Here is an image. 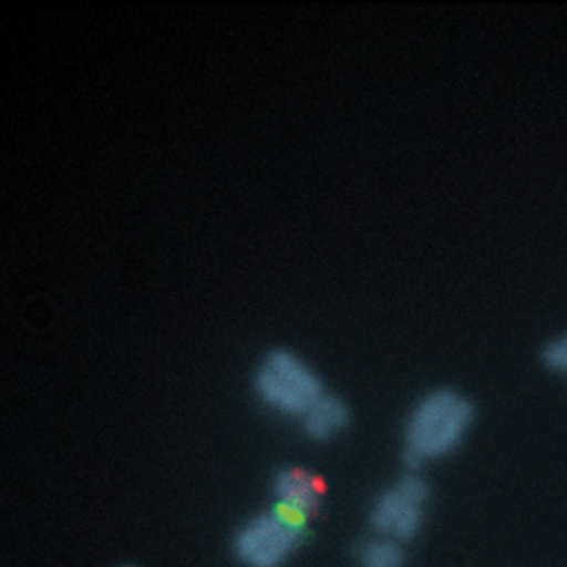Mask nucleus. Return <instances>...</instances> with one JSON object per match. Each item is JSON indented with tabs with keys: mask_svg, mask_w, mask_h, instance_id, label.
<instances>
[{
	"mask_svg": "<svg viewBox=\"0 0 567 567\" xmlns=\"http://www.w3.org/2000/svg\"><path fill=\"white\" fill-rule=\"evenodd\" d=\"M477 409L454 389H434L422 395L404 422L402 456L422 467L456 452L475 424Z\"/></svg>",
	"mask_w": 567,
	"mask_h": 567,
	"instance_id": "nucleus-1",
	"label": "nucleus"
},
{
	"mask_svg": "<svg viewBox=\"0 0 567 567\" xmlns=\"http://www.w3.org/2000/svg\"><path fill=\"white\" fill-rule=\"evenodd\" d=\"M252 386L266 409L287 417H302L324 393L318 370L287 348L264 354L255 368Z\"/></svg>",
	"mask_w": 567,
	"mask_h": 567,
	"instance_id": "nucleus-2",
	"label": "nucleus"
},
{
	"mask_svg": "<svg viewBox=\"0 0 567 567\" xmlns=\"http://www.w3.org/2000/svg\"><path fill=\"white\" fill-rule=\"evenodd\" d=\"M309 525L270 506L236 529L231 551L244 567H284L298 551Z\"/></svg>",
	"mask_w": 567,
	"mask_h": 567,
	"instance_id": "nucleus-3",
	"label": "nucleus"
},
{
	"mask_svg": "<svg viewBox=\"0 0 567 567\" xmlns=\"http://www.w3.org/2000/svg\"><path fill=\"white\" fill-rule=\"evenodd\" d=\"M432 491L422 477L402 475L374 497L368 519L377 536H386L398 543L413 540L427 519Z\"/></svg>",
	"mask_w": 567,
	"mask_h": 567,
	"instance_id": "nucleus-4",
	"label": "nucleus"
},
{
	"mask_svg": "<svg viewBox=\"0 0 567 567\" xmlns=\"http://www.w3.org/2000/svg\"><path fill=\"white\" fill-rule=\"evenodd\" d=\"M324 486L318 475L307 467H284L272 477V497L279 511L289 513L291 517L307 523L318 513L322 504Z\"/></svg>",
	"mask_w": 567,
	"mask_h": 567,
	"instance_id": "nucleus-5",
	"label": "nucleus"
},
{
	"mask_svg": "<svg viewBox=\"0 0 567 567\" xmlns=\"http://www.w3.org/2000/svg\"><path fill=\"white\" fill-rule=\"evenodd\" d=\"M302 430L311 441H332L341 436L352 422L348 402L334 393H322V398L300 417Z\"/></svg>",
	"mask_w": 567,
	"mask_h": 567,
	"instance_id": "nucleus-6",
	"label": "nucleus"
},
{
	"mask_svg": "<svg viewBox=\"0 0 567 567\" xmlns=\"http://www.w3.org/2000/svg\"><path fill=\"white\" fill-rule=\"evenodd\" d=\"M357 560H359V567H404L406 563L404 543L374 534L372 538L359 545Z\"/></svg>",
	"mask_w": 567,
	"mask_h": 567,
	"instance_id": "nucleus-7",
	"label": "nucleus"
},
{
	"mask_svg": "<svg viewBox=\"0 0 567 567\" xmlns=\"http://www.w3.org/2000/svg\"><path fill=\"white\" fill-rule=\"evenodd\" d=\"M543 363L567 380V332L558 334L543 348Z\"/></svg>",
	"mask_w": 567,
	"mask_h": 567,
	"instance_id": "nucleus-8",
	"label": "nucleus"
}]
</instances>
